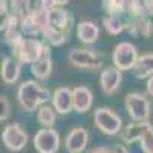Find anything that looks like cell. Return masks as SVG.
Instances as JSON below:
<instances>
[{"instance_id": "7", "label": "cell", "mask_w": 153, "mask_h": 153, "mask_svg": "<svg viewBox=\"0 0 153 153\" xmlns=\"http://www.w3.org/2000/svg\"><path fill=\"white\" fill-rule=\"evenodd\" d=\"M113 66H117L120 71H129L133 69L138 61V51L129 42H121L113 49Z\"/></svg>"}, {"instance_id": "15", "label": "cell", "mask_w": 153, "mask_h": 153, "mask_svg": "<svg viewBox=\"0 0 153 153\" xmlns=\"http://www.w3.org/2000/svg\"><path fill=\"white\" fill-rule=\"evenodd\" d=\"M74 91V110L76 113H86L94 104V94L84 86H76Z\"/></svg>"}, {"instance_id": "16", "label": "cell", "mask_w": 153, "mask_h": 153, "mask_svg": "<svg viewBox=\"0 0 153 153\" xmlns=\"http://www.w3.org/2000/svg\"><path fill=\"white\" fill-rule=\"evenodd\" d=\"M22 63L16 57H6L2 61V80L6 84H14L20 76Z\"/></svg>"}, {"instance_id": "14", "label": "cell", "mask_w": 153, "mask_h": 153, "mask_svg": "<svg viewBox=\"0 0 153 153\" xmlns=\"http://www.w3.org/2000/svg\"><path fill=\"white\" fill-rule=\"evenodd\" d=\"M51 71H52V54H51L49 46H46L43 54L31 65V72L38 80H48Z\"/></svg>"}, {"instance_id": "17", "label": "cell", "mask_w": 153, "mask_h": 153, "mask_svg": "<svg viewBox=\"0 0 153 153\" xmlns=\"http://www.w3.org/2000/svg\"><path fill=\"white\" fill-rule=\"evenodd\" d=\"M76 37L84 45H92L100 37V28L94 22H80L76 25Z\"/></svg>"}, {"instance_id": "23", "label": "cell", "mask_w": 153, "mask_h": 153, "mask_svg": "<svg viewBox=\"0 0 153 153\" xmlns=\"http://www.w3.org/2000/svg\"><path fill=\"white\" fill-rule=\"evenodd\" d=\"M112 153H129V150H127L124 143H121V144H115L112 147Z\"/></svg>"}, {"instance_id": "22", "label": "cell", "mask_w": 153, "mask_h": 153, "mask_svg": "<svg viewBox=\"0 0 153 153\" xmlns=\"http://www.w3.org/2000/svg\"><path fill=\"white\" fill-rule=\"evenodd\" d=\"M0 106H2V113H0V121L6 123L11 117V103L8 101L6 97H0Z\"/></svg>"}, {"instance_id": "1", "label": "cell", "mask_w": 153, "mask_h": 153, "mask_svg": "<svg viewBox=\"0 0 153 153\" xmlns=\"http://www.w3.org/2000/svg\"><path fill=\"white\" fill-rule=\"evenodd\" d=\"M52 100V94L48 89L42 87L37 81H25L17 91V101L22 110L25 112H37L38 107Z\"/></svg>"}, {"instance_id": "19", "label": "cell", "mask_w": 153, "mask_h": 153, "mask_svg": "<svg viewBox=\"0 0 153 153\" xmlns=\"http://www.w3.org/2000/svg\"><path fill=\"white\" fill-rule=\"evenodd\" d=\"M57 120V110L54 109V106H40L37 110V121L42 127H54Z\"/></svg>"}, {"instance_id": "24", "label": "cell", "mask_w": 153, "mask_h": 153, "mask_svg": "<svg viewBox=\"0 0 153 153\" xmlns=\"http://www.w3.org/2000/svg\"><path fill=\"white\" fill-rule=\"evenodd\" d=\"M48 2H49L51 8H52V6H65L71 2V0H48Z\"/></svg>"}, {"instance_id": "5", "label": "cell", "mask_w": 153, "mask_h": 153, "mask_svg": "<svg viewBox=\"0 0 153 153\" xmlns=\"http://www.w3.org/2000/svg\"><path fill=\"white\" fill-rule=\"evenodd\" d=\"M29 136L23 126L19 123H9L5 126L2 132V143L9 152H22L28 146Z\"/></svg>"}, {"instance_id": "13", "label": "cell", "mask_w": 153, "mask_h": 153, "mask_svg": "<svg viewBox=\"0 0 153 153\" xmlns=\"http://www.w3.org/2000/svg\"><path fill=\"white\" fill-rule=\"evenodd\" d=\"M52 106L60 115H68L74 110V91L69 87H58L52 94Z\"/></svg>"}, {"instance_id": "10", "label": "cell", "mask_w": 153, "mask_h": 153, "mask_svg": "<svg viewBox=\"0 0 153 153\" xmlns=\"http://www.w3.org/2000/svg\"><path fill=\"white\" fill-rule=\"evenodd\" d=\"M89 130L84 127H74L66 135L65 149L68 153H83L89 144Z\"/></svg>"}, {"instance_id": "8", "label": "cell", "mask_w": 153, "mask_h": 153, "mask_svg": "<svg viewBox=\"0 0 153 153\" xmlns=\"http://www.w3.org/2000/svg\"><path fill=\"white\" fill-rule=\"evenodd\" d=\"M68 60L72 66L80 68V69H100L103 66V58L97 52L89 49H71L68 54Z\"/></svg>"}, {"instance_id": "9", "label": "cell", "mask_w": 153, "mask_h": 153, "mask_svg": "<svg viewBox=\"0 0 153 153\" xmlns=\"http://www.w3.org/2000/svg\"><path fill=\"white\" fill-rule=\"evenodd\" d=\"M72 16L69 11H65L61 6H52L48 9V29H52L57 32L69 34L72 26Z\"/></svg>"}, {"instance_id": "4", "label": "cell", "mask_w": 153, "mask_h": 153, "mask_svg": "<svg viewBox=\"0 0 153 153\" xmlns=\"http://www.w3.org/2000/svg\"><path fill=\"white\" fill-rule=\"evenodd\" d=\"M124 104L132 121H149L152 107L149 103V98L144 94H139V92L127 94Z\"/></svg>"}, {"instance_id": "27", "label": "cell", "mask_w": 153, "mask_h": 153, "mask_svg": "<svg viewBox=\"0 0 153 153\" xmlns=\"http://www.w3.org/2000/svg\"><path fill=\"white\" fill-rule=\"evenodd\" d=\"M89 153H112V149H109V147H97V149L91 150Z\"/></svg>"}, {"instance_id": "18", "label": "cell", "mask_w": 153, "mask_h": 153, "mask_svg": "<svg viewBox=\"0 0 153 153\" xmlns=\"http://www.w3.org/2000/svg\"><path fill=\"white\" fill-rule=\"evenodd\" d=\"M133 71L136 78H150L153 75V54H144L139 57Z\"/></svg>"}, {"instance_id": "20", "label": "cell", "mask_w": 153, "mask_h": 153, "mask_svg": "<svg viewBox=\"0 0 153 153\" xmlns=\"http://www.w3.org/2000/svg\"><path fill=\"white\" fill-rule=\"evenodd\" d=\"M103 25L109 34L112 35H118L120 32H123L126 29V23L120 19V16H110L107 14L104 19H103Z\"/></svg>"}, {"instance_id": "2", "label": "cell", "mask_w": 153, "mask_h": 153, "mask_svg": "<svg viewBox=\"0 0 153 153\" xmlns=\"http://www.w3.org/2000/svg\"><path fill=\"white\" fill-rule=\"evenodd\" d=\"M46 45L37 40L35 37H20L19 40L12 45V57H16L20 63H26V65H32V63L43 54Z\"/></svg>"}, {"instance_id": "26", "label": "cell", "mask_w": 153, "mask_h": 153, "mask_svg": "<svg viewBox=\"0 0 153 153\" xmlns=\"http://www.w3.org/2000/svg\"><path fill=\"white\" fill-rule=\"evenodd\" d=\"M146 91H147V94L153 98V75L150 76V78L147 80V86H146Z\"/></svg>"}, {"instance_id": "21", "label": "cell", "mask_w": 153, "mask_h": 153, "mask_svg": "<svg viewBox=\"0 0 153 153\" xmlns=\"http://www.w3.org/2000/svg\"><path fill=\"white\" fill-rule=\"evenodd\" d=\"M139 146L144 153H153V129L146 132V135L139 141Z\"/></svg>"}, {"instance_id": "12", "label": "cell", "mask_w": 153, "mask_h": 153, "mask_svg": "<svg viewBox=\"0 0 153 153\" xmlns=\"http://www.w3.org/2000/svg\"><path fill=\"white\" fill-rule=\"evenodd\" d=\"M150 129H153V126L149 121H133L129 126H126V129H123V132L120 133L121 141L126 146L139 143L141 138L146 135V132L150 130Z\"/></svg>"}, {"instance_id": "3", "label": "cell", "mask_w": 153, "mask_h": 153, "mask_svg": "<svg viewBox=\"0 0 153 153\" xmlns=\"http://www.w3.org/2000/svg\"><path fill=\"white\" fill-rule=\"evenodd\" d=\"M94 124L101 133L107 136H117L123 132L121 117L109 107H98L94 112Z\"/></svg>"}, {"instance_id": "11", "label": "cell", "mask_w": 153, "mask_h": 153, "mask_svg": "<svg viewBox=\"0 0 153 153\" xmlns=\"http://www.w3.org/2000/svg\"><path fill=\"white\" fill-rule=\"evenodd\" d=\"M121 81H123V74L117 66H109L101 71L100 83H101V89H103V92L106 95L117 94Z\"/></svg>"}, {"instance_id": "6", "label": "cell", "mask_w": 153, "mask_h": 153, "mask_svg": "<svg viewBox=\"0 0 153 153\" xmlns=\"http://www.w3.org/2000/svg\"><path fill=\"white\" fill-rule=\"evenodd\" d=\"M32 143L38 153H57L61 146V136L54 127H42L34 135Z\"/></svg>"}, {"instance_id": "25", "label": "cell", "mask_w": 153, "mask_h": 153, "mask_svg": "<svg viewBox=\"0 0 153 153\" xmlns=\"http://www.w3.org/2000/svg\"><path fill=\"white\" fill-rule=\"evenodd\" d=\"M144 9L147 14L153 16V0H144Z\"/></svg>"}]
</instances>
